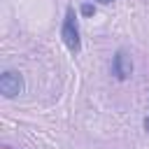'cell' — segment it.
<instances>
[{
  "label": "cell",
  "mask_w": 149,
  "mask_h": 149,
  "mask_svg": "<svg viewBox=\"0 0 149 149\" xmlns=\"http://www.w3.org/2000/svg\"><path fill=\"white\" fill-rule=\"evenodd\" d=\"M26 88V81H23V74L16 72V70H5L0 74V93L9 100V98H16L21 95Z\"/></svg>",
  "instance_id": "cell-2"
},
{
  "label": "cell",
  "mask_w": 149,
  "mask_h": 149,
  "mask_svg": "<svg viewBox=\"0 0 149 149\" xmlns=\"http://www.w3.org/2000/svg\"><path fill=\"white\" fill-rule=\"evenodd\" d=\"M112 74L119 79V81H126L130 74H133V61L128 56L126 49H119L112 58Z\"/></svg>",
  "instance_id": "cell-3"
},
{
  "label": "cell",
  "mask_w": 149,
  "mask_h": 149,
  "mask_svg": "<svg viewBox=\"0 0 149 149\" xmlns=\"http://www.w3.org/2000/svg\"><path fill=\"white\" fill-rule=\"evenodd\" d=\"M142 126H144V130L149 133V116H144V121H142Z\"/></svg>",
  "instance_id": "cell-5"
},
{
  "label": "cell",
  "mask_w": 149,
  "mask_h": 149,
  "mask_svg": "<svg viewBox=\"0 0 149 149\" xmlns=\"http://www.w3.org/2000/svg\"><path fill=\"white\" fill-rule=\"evenodd\" d=\"M95 2H100V5H109V2H114V0H95Z\"/></svg>",
  "instance_id": "cell-6"
},
{
  "label": "cell",
  "mask_w": 149,
  "mask_h": 149,
  "mask_svg": "<svg viewBox=\"0 0 149 149\" xmlns=\"http://www.w3.org/2000/svg\"><path fill=\"white\" fill-rule=\"evenodd\" d=\"M61 37H63L65 47L70 49V54H79V49H81V40H79V28H77L74 7H68V12H65L63 28H61Z\"/></svg>",
  "instance_id": "cell-1"
},
{
  "label": "cell",
  "mask_w": 149,
  "mask_h": 149,
  "mask_svg": "<svg viewBox=\"0 0 149 149\" xmlns=\"http://www.w3.org/2000/svg\"><path fill=\"white\" fill-rule=\"evenodd\" d=\"M79 12H81V16H93V14H95V5H93V2H84V5L79 7Z\"/></svg>",
  "instance_id": "cell-4"
}]
</instances>
